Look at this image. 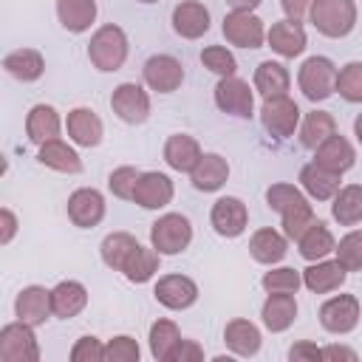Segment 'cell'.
Instances as JSON below:
<instances>
[{
  "instance_id": "6da1fadb",
  "label": "cell",
  "mask_w": 362,
  "mask_h": 362,
  "mask_svg": "<svg viewBox=\"0 0 362 362\" xmlns=\"http://www.w3.org/2000/svg\"><path fill=\"white\" fill-rule=\"evenodd\" d=\"M266 204L280 212L283 218V235L288 240H300V235L317 221L308 198L303 195V189H297L294 184H286V181H277L266 189Z\"/></svg>"
},
{
  "instance_id": "7a4b0ae2",
  "label": "cell",
  "mask_w": 362,
  "mask_h": 362,
  "mask_svg": "<svg viewBox=\"0 0 362 362\" xmlns=\"http://www.w3.org/2000/svg\"><path fill=\"white\" fill-rule=\"evenodd\" d=\"M127 51H130L127 34L116 23H107V25L96 28L90 42H88V59L102 74L119 71L124 65V59H127Z\"/></svg>"
},
{
  "instance_id": "3957f363",
  "label": "cell",
  "mask_w": 362,
  "mask_h": 362,
  "mask_svg": "<svg viewBox=\"0 0 362 362\" xmlns=\"http://www.w3.org/2000/svg\"><path fill=\"white\" fill-rule=\"evenodd\" d=\"M308 17L322 37L342 40L356 25V0H314Z\"/></svg>"
},
{
  "instance_id": "277c9868",
  "label": "cell",
  "mask_w": 362,
  "mask_h": 362,
  "mask_svg": "<svg viewBox=\"0 0 362 362\" xmlns=\"http://www.w3.org/2000/svg\"><path fill=\"white\" fill-rule=\"evenodd\" d=\"M337 74L339 68L328 57H308L297 71V85L308 102H325L337 93Z\"/></svg>"
},
{
  "instance_id": "5b68a950",
  "label": "cell",
  "mask_w": 362,
  "mask_h": 362,
  "mask_svg": "<svg viewBox=\"0 0 362 362\" xmlns=\"http://www.w3.org/2000/svg\"><path fill=\"white\" fill-rule=\"evenodd\" d=\"M192 240V223L181 212H167L150 226V246L158 255H181Z\"/></svg>"
},
{
  "instance_id": "8992f818",
  "label": "cell",
  "mask_w": 362,
  "mask_h": 362,
  "mask_svg": "<svg viewBox=\"0 0 362 362\" xmlns=\"http://www.w3.org/2000/svg\"><path fill=\"white\" fill-rule=\"evenodd\" d=\"M0 359L3 362H37L40 359V342L34 334V325L17 320L0 328Z\"/></svg>"
},
{
  "instance_id": "52a82bcc",
  "label": "cell",
  "mask_w": 362,
  "mask_h": 362,
  "mask_svg": "<svg viewBox=\"0 0 362 362\" xmlns=\"http://www.w3.org/2000/svg\"><path fill=\"white\" fill-rule=\"evenodd\" d=\"M362 305L356 294H334L320 305V325L328 334H351L359 325Z\"/></svg>"
},
{
  "instance_id": "ba28073f",
  "label": "cell",
  "mask_w": 362,
  "mask_h": 362,
  "mask_svg": "<svg viewBox=\"0 0 362 362\" xmlns=\"http://www.w3.org/2000/svg\"><path fill=\"white\" fill-rule=\"evenodd\" d=\"M221 31H223L226 42L238 45V48H263V42H266V25H263V20L255 11L232 8L223 17Z\"/></svg>"
},
{
  "instance_id": "9c48e42d",
  "label": "cell",
  "mask_w": 362,
  "mask_h": 362,
  "mask_svg": "<svg viewBox=\"0 0 362 362\" xmlns=\"http://www.w3.org/2000/svg\"><path fill=\"white\" fill-rule=\"evenodd\" d=\"M260 122H263V127L272 136L288 139V136H294V130L300 124V107H297V102L288 93L286 96L263 99V105H260Z\"/></svg>"
},
{
  "instance_id": "30bf717a",
  "label": "cell",
  "mask_w": 362,
  "mask_h": 362,
  "mask_svg": "<svg viewBox=\"0 0 362 362\" xmlns=\"http://www.w3.org/2000/svg\"><path fill=\"white\" fill-rule=\"evenodd\" d=\"M110 110L124 122V124H141L150 116V96L141 85L136 82H122L110 93Z\"/></svg>"
},
{
  "instance_id": "8fae6325",
  "label": "cell",
  "mask_w": 362,
  "mask_h": 362,
  "mask_svg": "<svg viewBox=\"0 0 362 362\" xmlns=\"http://www.w3.org/2000/svg\"><path fill=\"white\" fill-rule=\"evenodd\" d=\"M215 105L238 119H252L255 113V93L249 88V82L238 79V76H221L215 85Z\"/></svg>"
},
{
  "instance_id": "7c38bea8",
  "label": "cell",
  "mask_w": 362,
  "mask_h": 362,
  "mask_svg": "<svg viewBox=\"0 0 362 362\" xmlns=\"http://www.w3.org/2000/svg\"><path fill=\"white\" fill-rule=\"evenodd\" d=\"M141 74H144L147 88H150V90H158V93H173V90H178L181 82H184V65H181V59H175V57H170V54H156V57H150V59L144 62Z\"/></svg>"
},
{
  "instance_id": "4fadbf2b",
  "label": "cell",
  "mask_w": 362,
  "mask_h": 362,
  "mask_svg": "<svg viewBox=\"0 0 362 362\" xmlns=\"http://www.w3.org/2000/svg\"><path fill=\"white\" fill-rule=\"evenodd\" d=\"M209 221H212V229L221 235V238H238L243 235V229L249 226V209L240 198L235 195H223L212 204V212H209Z\"/></svg>"
},
{
  "instance_id": "5bb4252c",
  "label": "cell",
  "mask_w": 362,
  "mask_h": 362,
  "mask_svg": "<svg viewBox=\"0 0 362 362\" xmlns=\"http://www.w3.org/2000/svg\"><path fill=\"white\" fill-rule=\"evenodd\" d=\"M156 300L170 311H184L198 300V283L187 274H164L153 288Z\"/></svg>"
},
{
  "instance_id": "9a60e30c",
  "label": "cell",
  "mask_w": 362,
  "mask_h": 362,
  "mask_svg": "<svg viewBox=\"0 0 362 362\" xmlns=\"http://www.w3.org/2000/svg\"><path fill=\"white\" fill-rule=\"evenodd\" d=\"M68 218L79 229H90L105 218V195L93 187L74 189L68 195Z\"/></svg>"
},
{
  "instance_id": "2e32d148",
  "label": "cell",
  "mask_w": 362,
  "mask_h": 362,
  "mask_svg": "<svg viewBox=\"0 0 362 362\" xmlns=\"http://www.w3.org/2000/svg\"><path fill=\"white\" fill-rule=\"evenodd\" d=\"M175 195V187L170 181V175L164 173H141L139 181H136V189H133V201L141 206V209H164Z\"/></svg>"
},
{
  "instance_id": "e0dca14e",
  "label": "cell",
  "mask_w": 362,
  "mask_h": 362,
  "mask_svg": "<svg viewBox=\"0 0 362 362\" xmlns=\"http://www.w3.org/2000/svg\"><path fill=\"white\" fill-rule=\"evenodd\" d=\"M266 42L274 54H280L283 59H294L305 51V28L300 25V20H277L272 23V28L266 31Z\"/></svg>"
},
{
  "instance_id": "ac0fdd59",
  "label": "cell",
  "mask_w": 362,
  "mask_h": 362,
  "mask_svg": "<svg viewBox=\"0 0 362 362\" xmlns=\"http://www.w3.org/2000/svg\"><path fill=\"white\" fill-rule=\"evenodd\" d=\"M14 314L17 320L28 322V325H42L54 311H51V288L45 286H25L20 288V294L14 297Z\"/></svg>"
},
{
  "instance_id": "d6986e66",
  "label": "cell",
  "mask_w": 362,
  "mask_h": 362,
  "mask_svg": "<svg viewBox=\"0 0 362 362\" xmlns=\"http://www.w3.org/2000/svg\"><path fill=\"white\" fill-rule=\"evenodd\" d=\"M65 130H68V139L74 144H79V147H96L102 141V136H105V124L96 116V110H90V107L68 110Z\"/></svg>"
},
{
  "instance_id": "ffe728a7",
  "label": "cell",
  "mask_w": 362,
  "mask_h": 362,
  "mask_svg": "<svg viewBox=\"0 0 362 362\" xmlns=\"http://www.w3.org/2000/svg\"><path fill=\"white\" fill-rule=\"evenodd\" d=\"M173 28L184 40H198L209 31V8L198 0H181L173 8Z\"/></svg>"
},
{
  "instance_id": "44dd1931",
  "label": "cell",
  "mask_w": 362,
  "mask_h": 362,
  "mask_svg": "<svg viewBox=\"0 0 362 362\" xmlns=\"http://www.w3.org/2000/svg\"><path fill=\"white\" fill-rule=\"evenodd\" d=\"M314 161H317L320 167H325V170L342 175V173H348V170L356 164V150H354V144H351L345 136L334 133V136H328V139L314 150Z\"/></svg>"
},
{
  "instance_id": "7402d4cb",
  "label": "cell",
  "mask_w": 362,
  "mask_h": 362,
  "mask_svg": "<svg viewBox=\"0 0 362 362\" xmlns=\"http://www.w3.org/2000/svg\"><path fill=\"white\" fill-rule=\"evenodd\" d=\"M204 150L198 144L195 136H187V133H173L167 141H164V161L175 170V173H192L195 164L201 161Z\"/></svg>"
},
{
  "instance_id": "603a6c76",
  "label": "cell",
  "mask_w": 362,
  "mask_h": 362,
  "mask_svg": "<svg viewBox=\"0 0 362 362\" xmlns=\"http://www.w3.org/2000/svg\"><path fill=\"white\" fill-rule=\"evenodd\" d=\"M348 272L339 260H314L305 272H303V286L314 294H328V291H337L342 283H345Z\"/></svg>"
},
{
  "instance_id": "cb8c5ba5",
  "label": "cell",
  "mask_w": 362,
  "mask_h": 362,
  "mask_svg": "<svg viewBox=\"0 0 362 362\" xmlns=\"http://www.w3.org/2000/svg\"><path fill=\"white\" fill-rule=\"evenodd\" d=\"M3 71L17 82H37L45 74V57L37 48H14L3 57Z\"/></svg>"
},
{
  "instance_id": "d4e9b609",
  "label": "cell",
  "mask_w": 362,
  "mask_h": 362,
  "mask_svg": "<svg viewBox=\"0 0 362 362\" xmlns=\"http://www.w3.org/2000/svg\"><path fill=\"white\" fill-rule=\"evenodd\" d=\"M286 252H288V238H286L283 232L272 229V226H263V229H257V232L249 238V255H252L257 263H263V266L280 263V260L286 257Z\"/></svg>"
},
{
  "instance_id": "484cf974",
  "label": "cell",
  "mask_w": 362,
  "mask_h": 362,
  "mask_svg": "<svg viewBox=\"0 0 362 362\" xmlns=\"http://www.w3.org/2000/svg\"><path fill=\"white\" fill-rule=\"evenodd\" d=\"M223 342L235 356H255L260 351L263 337H260V328L255 322H249L243 317H235L223 328Z\"/></svg>"
},
{
  "instance_id": "4316f807",
  "label": "cell",
  "mask_w": 362,
  "mask_h": 362,
  "mask_svg": "<svg viewBox=\"0 0 362 362\" xmlns=\"http://www.w3.org/2000/svg\"><path fill=\"white\" fill-rule=\"evenodd\" d=\"M189 178L198 192H218L229 178V164L218 153H204L201 161L195 164V170L189 173Z\"/></svg>"
},
{
  "instance_id": "83f0119b",
  "label": "cell",
  "mask_w": 362,
  "mask_h": 362,
  "mask_svg": "<svg viewBox=\"0 0 362 362\" xmlns=\"http://www.w3.org/2000/svg\"><path fill=\"white\" fill-rule=\"evenodd\" d=\"M88 305V288L79 280H62L51 288V311L59 320L76 317Z\"/></svg>"
},
{
  "instance_id": "f1b7e54d",
  "label": "cell",
  "mask_w": 362,
  "mask_h": 362,
  "mask_svg": "<svg viewBox=\"0 0 362 362\" xmlns=\"http://www.w3.org/2000/svg\"><path fill=\"white\" fill-rule=\"evenodd\" d=\"M59 130H62V119H59L54 105H34L28 110V116H25V136L34 144H45L51 139H59Z\"/></svg>"
},
{
  "instance_id": "f546056e",
  "label": "cell",
  "mask_w": 362,
  "mask_h": 362,
  "mask_svg": "<svg viewBox=\"0 0 362 362\" xmlns=\"http://www.w3.org/2000/svg\"><path fill=\"white\" fill-rule=\"evenodd\" d=\"M37 158H40L42 167L57 170V173H68V175L82 173V158H79V153H76L68 141H62V139H51V141H45V144H40Z\"/></svg>"
},
{
  "instance_id": "4dcf8cb0",
  "label": "cell",
  "mask_w": 362,
  "mask_h": 362,
  "mask_svg": "<svg viewBox=\"0 0 362 362\" xmlns=\"http://www.w3.org/2000/svg\"><path fill=\"white\" fill-rule=\"evenodd\" d=\"M260 317H263V325L272 331V334H280L286 328L294 325L297 320V300L294 294H269L263 308H260Z\"/></svg>"
},
{
  "instance_id": "1f68e13d",
  "label": "cell",
  "mask_w": 362,
  "mask_h": 362,
  "mask_svg": "<svg viewBox=\"0 0 362 362\" xmlns=\"http://www.w3.org/2000/svg\"><path fill=\"white\" fill-rule=\"evenodd\" d=\"M300 187L314 201H331L339 192V173H331V170L320 167L317 161H311L300 170Z\"/></svg>"
},
{
  "instance_id": "d6a6232c",
  "label": "cell",
  "mask_w": 362,
  "mask_h": 362,
  "mask_svg": "<svg viewBox=\"0 0 362 362\" xmlns=\"http://www.w3.org/2000/svg\"><path fill=\"white\" fill-rule=\"evenodd\" d=\"M291 85V74L283 62H274V59H266L255 68V90L263 96V99H272V96H286Z\"/></svg>"
},
{
  "instance_id": "836d02e7",
  "label": "cell",
  "mask_w": 362,
  "mask_h": 362,
  "mask_svg": "<svg viewBox=\"0 0 362 362\" xmlns=\"http://www.w3.org/2000/svg\"><path fill=\"white\" fill-rule=\"evenodd\" d=\"M96 0H57V17L65 31L82 34L96 20Z\"/></svg>"
},
{
  "instance_id": "e575fe53",
  "label": "cell",
  "mask_w": 362,
  "mask_h": 362,
  "mask_svg": "<svg viewBox=\"0 0 362 362\" xmlns=\"http://www.w3.org/2000/svg\"><path fill=\"white\" fill-rule=\"evenodd\" d=\"M331 215L339 226L362 223V184H345L331 198Z\"/></svg>"
},
{
  "instance_id": "d590c367",
  "label": "cell",
  "mask_w": 362,
  "mask_h": 362,
  "mask_svg": "<svg viewBox=\"0 0 362 362\" xmlns=\"http://www.w3.org/2000/svg\"><path fill=\"white\" fill-rule=\"evenodd\" d=\"M297 249H300V255L308 260V263H314V260H322V257H328L334 249H337V240H334V235H331V229L317 218L303 235H300V240H297Z\"/></svg>"
},
{
  "instance_id": "8d00e7d4",
  "label": "cell",
  "mask_w": 362,
  "mask_h": 362,
  "mask_svg": "<svg viewBox=\"0 0 362 362\" xmlns=\"http://www.w3.org/2000/svg\"><path fill=\"white\" fill-rule=\"evenodd\" d=\"M139 246H141V243H139L130 232H110V235H105V240H102V246H99L102 263H105L107 269H113V272H122Z\"/></svg>"
},
{
  "instance_id": "74e56055",
  "label": "cell",
  "mask_w": 362,
  "mask_h": 362,
  "mask_svg": "<svg viewBox=\"0 0 362 362\" xmlns=\"http://www.w3.org/2000/svg\"><path fill=\"white\" fill-rule=\"evenodd\" d=\"M337 133V119L328 113V110H311L305 113L303 119V127H300V144L308 147V150H317L328 136Z\"/></svg>"
},
{
  "instance_id": "f35d334b",
  "label": "cell",
  "mask_w": 362,
  "mask_h": 362,
  "mask_svg": "<svg viewBox=\"0 0 362 362\" xmlns=\"http://www.w3.org/2000/svg\"><path fill=\"white\" fill-rule=\"evenodd\" d=\"M158 266H161V255H158L156 249L139 246V249L133 252V257L127 260V266L122 269V274H124L130 283H147V280L156 277Z\"/></svg>"
},
{
  "instance_id": "ab89813d",
  "label": "cell",
  "mask_w": 362,
  "mask_h": 362,
  "mask_svg": "<svg viewBox=\"0 0 362 362\" xmlns=\"http://www.w3.org/2000/svg\"><path fill=\"white\" fill-rule=\"evenodd\" d=\"M178 339H181V331L173 320H156L150 325V354H153V359L167 362V356H170V351L175 348Z\"/></svg>"
},
{
  "instance_id": "60d3db41",
  "label": "cell",
  "mask_w": 362,
  "mask_h": 362,
  "mask_svg": "<svg viewBox=\"0 0 362 362\" xmlns=\"http://www.w3.org/2000/svg\"><path fill=\"white\" fill-rule=\"evenodd\" d=\"M337 93L351 102V105H362V62L354 59L348 65L339 68L337 74Z\"/></svg>"
},
{
  "instance_id": "b9f144b4",
  "label": "cell",
  "mask_w": 362,
  "mask_h": 362,
  "mask_svg": "<svg viewBox=\"0 0 362 362\" xmlns=\"http://www.w3.org/2000/svg\"><path fill=\"white\" fill-rule=\"evenodd\" d=\"M260 286L269 291V294H297V288L303 286V274L291 266H280V269H272L263 274Z\"/></svg>"
},
{
  "instance_id": "7bdbcfd3",
  "label": "cell",
  "mask_w": 362,
  "mask_h": 362,
  "mask_svg": "<svg viewBox=\"0 0 362 362\" xmlns=\"http://www.w3.org/2000/svg\"><path fill=\"white\" fill-rule=\"evenodd\" d=\"M334 255L345 272H362V229H351L345 238H339Z\"/></svg>"
},
{
  "instance_id": "ee69618b",
  "label": "cell",
  "mask_w": 362,
  "mask_h": 362,
  "mask_svg": "<svg viewBox=\"0 0 362 362\" xmlns=\"http://www.w3.org/2000/svg\"><path fill=\"white\" fill-rule=\"evenodd\" d=\"M201 62H204L206 71H212L218 76H235V71H238L235 54L229 48H223V45H206L201 51Z\"/></svg>"
},
{
  "instance_id": "f6af8a7d",
  "label": "cell",
  "mask_w": 362,
  "mask_h": 362,
  "mask_svg": "<svg viewBox=\"0 0 362 362\" xmlns=\"http://www.w3.org/2000/svg\"><path fill=\"white\" fill-rule=\"evenodd\" d=\"M139 342L127 334H119L105 342V362H139Z\"/></svg>"
},
{
  "instance_id": "bcb514c9",
  "label": "cell",
  "mask_w": 362,
  "mask_h": 362,
  "mask_svg": "<svg viewBox=\"0 0 362 362\" xmlns=\"http://www.w3.org/2000/svg\"><path fill=\"white\" fill-rule=\"evenodd\" d=\"M139 170L136 167H116L110 175H107V187L116 198L122 201H133V189H136V181H139Z\"/></svg>"
},
{
  "instance_id": "7dc6e473",
  "label": "cell",
  "mask_w": 362,
  "mask_h": 362,
  "mask_svg": "<svg viewBox=\"0 0 362 362\" xmlns=\"http://www.w3.org/2000/svg\"><path fill=\"white\" fill-rule=\"evenodd\" d=\"M71 362H105V345L96 337H79L71 348Z\"/></svg>"
},
{
  "instance_id": "c3c4849f",
  "label": "cell",
  "mask_w": 362,
  "mask_h": 362,
  "mask_svg": "<svg viewBox=\"0 0 362 362\" xmlns=\"http://www.w3.org/2000/svg\"><path fill=\"white\" fill-rule=\"evenodd\" d=\"M201 359H204V348L195 339H184V337L175 342V348L167 356V362H201Z\"/></svg>"
},
{
  "instance_id": "681fc988",
  "label": "cell",
  "mask_w": 362,
  "mask_h": 362,
  "mask_svg": "<svg viewBox=\"0 0 362 362\" xmlns=\"http://www.w3.org/2000/svg\"><path fill=\"white\" fill-rule=\"evenodd\" d=\"M288 359L291 362H322V348H317V342L311 339H300L288 348Z\"/></svg>"
},
{
  "instance_id": "f907efd6",
  "label": "cell",
  "mask_w": 362,
  "mask_h": 362,
  "mask_svg": "<svg viewBox=\"0 0 362 362\" xmlns=\"http://www.w3.org/2000/svg\"><path fill=\"white\" fill-rule=\"evenodd\" d=\"M14 235H17V215L8 206H3L0 209V243L8 246Z\"/></svg>"
},
{
  "instance_id": "816d5d0a",
  "label": "cell",
  "mask_w": 362,
  "mask_h": 362,
  "mask_svg": "<svg viewBox=\"0 0 362 362\" xmlns=\"http://www.w3.org/2000/svg\"><path fill=\"white\" fill-rule=\"evenodd\" d=\"M314 0H280V8L286 11L288 20H303L308 11H311Z\"/></svg>"
},
{
  "instance_id": "f5cc1de1",
  "label": "cell",
  "mask_w": 362,
  "mask_h": 362,
  "mask_svg": "<svg viewBox=\"0 0 362 362\" xmlns=\"http://www.w3.org/2000/svg\"><path fill=\"white\" fill-rule=\"evenodd\" d=\"M322 359H325V362H334V359L356 362V351H354V348H345V345H325V348H322Z\"/></svg>"
},
{
  "instance_id": "db71d44e",
  "label": "cell",
  "mask_w": 362,
  "mask_h": 362,
  "mask_svg": "<svg viewBox=\"0 0 362 362\" xmlns=\"http://www.w3.org/2000/svg\"><path fill=\"white\" fill-rule=\"evenodd\" d=\"M229 8H238V11H255L260 6V0H226Z\"/></svg>"
},
{
  "instance_id": "11a10c76",
  "label": "cell",
  "mask_w": 362,
  "mask_h": 362,
  "mask_svg": "<svg viewBox=\"0 0 362 362\" xmlns=\"http://www.w3.org/2000/svg\"><path fill=\"white\" fill-rule=\"evenodd\" d=\"M354 136H356V141L362 144V113L354 119Z\"/></svg>"
},
{
  "instance_id": "9f6ffc18",
  "label": "cell",
  "mask_w": 362,
  "mask_h": 362,
  "mask_svg": "<svg viewBox=\"0 0 362 362\" xmlns=\"http://www.w3.org/2000/svg\"><path fill=\"white\" fill-rule=\"evenodd\" d=\"M139 3H158V0H139Z\"/></svg>"
}]
</instances>
